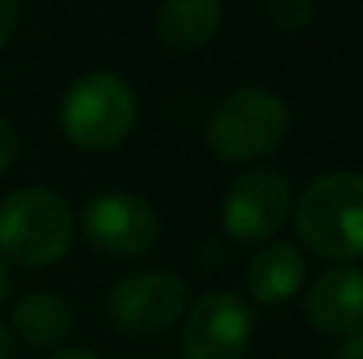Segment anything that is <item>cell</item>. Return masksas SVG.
I'll list each match as a JSON object with an SVG mask.
<instances>
[{
	"label": "cell",
	"mask_w": 363,
	"mask_h": 359,
	"mask_svg": "<svg viewBox=\"0 0 363 359\" xmlns=\"http://www.w3.org/2000/svg\"><path fill=\"white\" fill-rule=\"evenodd\" d=\"M14 356V335L0 324V359H11Z\"/></svg>",
	"instance_id": "cell-17"
},
{
	"label": "cell",
	"mask_w": 363,
	"mask_h": 359,
	"mask_svg": "<svg viewBox=\"0 0 363 359\" xmlns=\"http://www.w3.org/2000/svg\"><path fill=\"white\" fill-rule=\"evenodd\" d=\"M7 292H11V268H7V261L0 257V303L7 300Z\"/></svg>",
	"instance_id": "cell-18"
},
{
	"label": "cell",
	"mask_w": 363,
	"mask_h": 359,
	"mask_svg": "<svg viewBox=\"0 0 363 359\" xmlns=\"http://www.w3.org/2000/svg\"><path fill=\"white\" fill-rule=\"evenodd\" d=\"M18 28V0H0V46L14 35Z\"/></svg>",
	"instance_id": "cell-15"
},
{
	"label": "cell",
	"mask_w": 363,
	"mask_h": 359,
	"mask_svg": "<svg viewBox=\"0 0 363 359\" xmlns=\"http://www.w3.org/2000/svg\"><path fill=\"white\" fill-rule=\"evenodd\" d=\"M307 321L332 338H346L363 328V271L328 268L303 296Z\"/></svg>",
	"instance_id": "cell-9"
},
{
	"label": "cell",
	"mask_w": 363,
	"mask_h": 359,
	"mask_svg": "<svg viewBox=\"0 0 363 359\" xmlns=\"http://www.w3.org/2000/svg\"><path fill=\"white\" fill-rule=\"evenodd\" d=\"M254 335V314L237 292H205L184 314V359H243Z\"/></svg>",
	"instance_id": "cell-7"
},
{
	"label": "cell",
	"mask_w": 363,
	"mask_h": 359,
	"mask_svg": "<svg viewBox=\"0 0 363 359\" xmlns=\"http://www.w3.org/2000/svg\"><path fill=\"white\" fill-rule=\"evenodd\" d=\"M219 0H162L155 14V35L169 50H201L219 35Z\"/></svg>",
	"instance_id": "cell-11"
},
{
	"label": "cell",
	"mask_w": 363,
	"mask_h": 359,
	"mask_svg": "<svg viewBox=\"0 0 363 359\" xmlns=\"http://www.w3.org/2000/svg\"><path fill=\"white\" fill-rule=\"evenodd\" d=\"M74 239L67 201L46 187H25L0 205V257L21 268L57 264Z\"/></svg>",
	"instance_id": "cell-2"
},
{
	"label": "cell",
	"mask_w": 363,
	"mask_h": 359,
	"mask_svg": "<svg viewBox=\"0 0 363 359\" xmlns=\"http://www.w3.org/2000/svg\"><path fill=\"white\" fill-rule=\"evenodd\" d=\"M293 226L311 253L363 257V173H325L293 205Z\"/></svg>",
	"instance_id": "cell-1"
},
{
	"label": "cell",
	"mask_w": 363,
	"mask_h": 359,
	"mask_svg": "<svg viewBox=\"0 0 363 359\" xmlns=\"http://www.w3.org/2000/svg\"><path fill=\"white\" fill-rule=\"evenodd\" d=\"M303 275L307 264L293 243H268L247 264V292L261 307H279L300 292Z\"/></svg>",
	"instance_id": "cell-10"
},
{
	"label": "cell",
	"mask_w": 363,
	"mask_h": 359,
	"mask_svg": "<svg viewBox=\"0 0 363 359\" xmlns=\"http://www.w3.org/2000/svg\"><path fill=\"white\" fill-rule=\"evenodd\" d=\"M289 130V110L264 89H237L216 103L205 123V141L230 162H254L272 155Z\"/></svg>",
	"instance_id": "cell-4"
},
{
	"label": "cell",
	"mask_w": 363,
	"mask_h": 359,
	"mask_svg": "<svg viewBox=\"0 0 363 359\" xmlns=\"http://www.w3.org/2000/svg\"><path fill=\"white\" fill-rule=\"evenodd\" d=\"M82 229L99 253L110 257H145L159 239V215L155 208L127 190H110L89 201L82 215Z\"/></svg>",
	"instance_id": "cell-8"
},
{
	"label": "cell",
	"mask_w": 363,
	"mask_h": 359,
	"mask_svg": "<svg viewBox=\"0 0 363 359\" xmlns=\"http://www.w3.org/2000/svg\"><path fill=\"white\" fill-rule=\"evenodd\" d=\"M187 314V282L166 268L138 271L110 292V317L123 335L152 338L177 328Z\"/></svg>",
	"instance_id": "cell-5"
},
{
	"label": "cell",
	"mask_w": 363,
	"mask_h": 359,
	"mask_svg": "<svg viewBox=\"0 0 363 359\" xmlns=\"http://www.w3.org/2000/svg\"><path fill=\"white\" fill-rule=\"evenodd\" d=\"M14 155H18V134H14V127L7 123V117L0 113V173L11 169Z\"/></svg>",
	"instance_id": "cell-14"
},
{
	"label": "cell",
	"mask_w": 363,
	"mask_h": 359,
	"mask_svg": "<svg viewBox=\"0 0 363 359\" xmlns=\"http://www.w3.org/2000/svg\"><path fill=\"white\" fill-rule=\"evenodd\" d=\"M335 359H363V328H357L353 335H346V342H342V349H339Z\"/></svg>",
	"instance_id": "cell-16"
},
{
	"label": "cell",
	"mask_w": 363,
	"mask_h": 359,
	"mask_svg": "<svg viewBox=\"0 0 363 359\" xmlns=\"http://www.w3.org/2000/svg\"><path fill=\"white\" fill-rule=\"evenodd\" d=\"M293 215V187L279 169L257 166L237 176L223 201V226L233 239H272Z\"/></svg>",
	"instance_id": "cell-6"
},
{
	"label": "cell",
	"mask_w": 363,
	"mask_h": 359,
	"mask_svg": "<svg viewBox=\"0 0 363 359\" xmlns=\"http://www.w3.org/2000/svg\"><path fill=\"white\" fill-rule=\"evenodd\" d=\"M318 4L314 0H264V14L272 21V28H279L282 35H296L314 21Z\"/></svg>",
	"instance_id": "cell-13"
},
{
	"label": "cell",
	"mask_w": 363,
	"mask_h": 359,
	"mask_svg": "<svg viewBox=\"0 0 363 359\" xmlns=\"http://www.w3.org/2000/svg\"><path fill=\"white\" fill-rule=\"evenodd\" d=\"M14 328L28 346L50 349L71 338L74 331V314L57 292H28L14 307Z\"/></svg>",
	"instance_id": "cell-12"
},
{
	"label": "cell",
	"mask_w": 363,
	"mask_h": 359,
	"mask_svg": "<svg viewBox=\"0 0 363 359\" xmlns=\"http://www.w3.org/2000/svg\"><path fill=\"white\" fill-rule=\"evenodd\" d=\"M53 359H99L92 349H64V353H57Z\"/></svg>",
	"instance_id": "cell-19"
},
{
	"label": "cell",
	"mask_w": 363,
	"mask_h": 359,
	"mask_svg": "<svg viewBox=\"0 0 363 359\" xmlns=\"http://www.w3.org/2000/svg\"><path fill=\"white\" fill-rule=\"evenodd\" d=\"M138 123V99L113 71L78 78L60 103V130L82 152H110L130 137Z\"/></svg>",
	"instance_id": "cell-3"
}]
</instances>
